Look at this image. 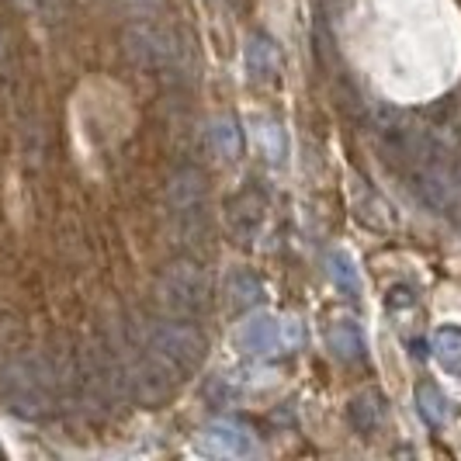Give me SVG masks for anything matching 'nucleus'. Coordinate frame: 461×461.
I'll return each mask as SVG.
<instances>
[{"label": "nucleus", "mask_w": 461, "mask_h": 461, "mask_svg": "<svg viewBox=\"0 0 461 461\" xmlns=\"http://www.w3.org/2000/svg\"><path fill=\"white\" fill-rule=\"evenodd\" d=\"M125 56L157 77H181L187 69L185 39L157 18H142L125 32Z\"/></svg>", "instance_id": "nucleus-1"}, {"label": "nucleus", "mask_w": 461, "mask_h": 461, "mask_svg": "<svg viewBox=\"0 0 461 461\" xmlns=\"http://www.w3.org/2000/svg\"><path fill=\"white\" fill-rule=\"evenodd\" d=\"M157 299L167 312L181 320H194L212 309V277L191 260L170 264L157 281Z\"/></svg>", "instance_id": "nucleus-2"}, {"label": "nucleus", "mask_w": 461, "mask_h": 461, "mask_svg": "<svg viewBox=\"0 0 461 461\" xmlns=\"http://www.w3.org/2000/svg\"><path fill=\"white\" fill-rule=\"evenodd\" d=\"M208 194L205 181L198 170H181L170 185H167V212L174 222V236L181 243H198L208 226Z\"/></svg>", "instance_id": "nucleus-3"}, {"label": "nucleus", "mask_w": 461, "mask_h": 461, "mask_svg": "<svg viewBox=\"0 0 461 461\" xmlns=\"http://www.w3.org/2000/svg\"><path fill=\"white\" fill-rule=\"evenodd\" d=\"M49 389H52L49 371L35 357H22L0 371V395L28 416L42 413V406L49 402Z\"/></svg>", "instance_id": "nucleus-4"}, {"label": "nucleus", "mask_w": 461, "mask_h": 461, "mask_svg": "<svg viewBox=\"0 0 461 461\" xmlns=\"http://www.w3.org/2000/svg\"><path fill=\"white\" fill-rule=\"evenodd\" d=\"M149 350L160 354L177 371H191L205 357V337L191 323H153L149 326Z\"/></svg>", "instance_id": "nucleus-5"}, {"label": "nucleus", "mask_w": 461, "mask_h": 461, "mask_svg": "<svg viewBox=\"0 0 461 461\" xmlns=\"http://www.w3.org/2000/svg\"><path fill=\"white\" fill-rule=\"evenodd\" d=\"M295 340H299V326L288 330L275 312H254L236 330V347L243 354H277L281 347L295 344Z\"/></svg>", "instance_id": "nucleus-6"}, {"label": "nucleus", "mask_w": 461, "mask_h": 461, "mask_svg": "<svg viewBox=\"0 0 461 461\" xmlns=\"http://www.w3.org/2000/svg\"><path fill=\"white\" fill-rule=\"evenodd\" d=\"M202 447L212 451L215 458H250L257 451L254 438H250L243 427L230 423V420L208 423L205 430H202Z\"/></svg>", "instance_id": "nucleus-7"}, {"label": "nucleus", "mask_w": 461, "mask_h": 461, "mask_svg": "<svg viewBox=\"0 0 461 461\" xmlns=\"http://www.w3.org/2000/svg\"><path fill=\"white\" fill-rule=\"evenodd\" d=\"M243 63H247V73L254 80L267 84V80H275L277 69H281V56H277V46L267 35H250V42L243 49Z\"/></svg>", "instance_id": "nucleus-8"}, {"label": "nucleus", "mask_w": 461, "mask_h": 461, "mask_svg": "<svg viewBox=\"0 0 461 461\" xmlns=\"http://www.w3.org/2000/svg\"><path fill=\"white\" fill-rule=\"evenodd\" d=\"M208 149L219 157V160H236L240 149H243V136H240V125L232 118H212L208 122Z\"/></svg>", "instance_id": "nucleus-9"}, {"label": "nucleus", "mask_w": 461, "mask_h": 461, "mask_svg": "<svg viewBox=\"0 0 461 461\" xmlns=\"http://www.w3.org/2000/svg\"><path fill=\"white\" fill-rule=\"evenodd\" d=\"M434 357H438V365L444 371H451L455 378H461V330H451V326H444L434 333Z\"/></svg>", "instance_id": "nucleus-10"}, {"label": "nucleus", "mask_w": 461, "mask_h": 461, "mask_svg": "<svg viewBox=\"0 0 461 461\" xmlns=\"http://www.w3.org/2000/svg\"><path fill=\"white\" fill-rule=\"evenodd\" d=\"M382 416H385V402H382V395L365 393L350 402V423H354L361 434H371V430L382 423Z\"/></svg>", "instance_id": "nucleus-11"}, {"label": "nucleus", "mask_w": 461, "mask_h": 461, "mask_svg": "<svg viewBox=\"0 0 461 461\" xmlns=\"http://www.w3.org/2000/svg\"><path fill=\"white\" fill-rule=\"evenodd\" d=\"M326 271L333 277V285L337 288H344V292H361V275H357V264H354V257L347 254V250H333V254L326 257Z\"/></svg>", "instance_id": "nucleus-12"}, {"label": "nucleus", "mask_w": 461, "mask_h": 461, "mask_svg": "<svg viewBox=\"0 0 461 461\" xmlns=\"http://www.w3.org/2000/svg\"><path fill=\"white\" fill-rule=\"evenodd\" d=\"M416 406H420V413H423V420L427 423H434V427H440L444 420H447V395L440 393L434 382H423L420 389H416Z\"/></svg>", "instance_id": "nucleus-13"}, {"label": "nucleus", "mask_w": 461, "mask_h": 461, "mask_svg": "<svg viewBox=\"0 0 461 461\" xmlns=\"http://www.w3.org/2000/svg\"><path fill=\"white\" fill-rule=\"evenodd\" d=\"M330 347H333V350H337L344 361H350V357H361V350H365L357 326H350V323H337L333 330H330Z\"/></svg>", "instance_id": "nucleus-14"}, {"label": "nucleus", "mask_w": 461, "mask_h": 461, "mask_svg": "<svg viewBox=\"0 0 461 461\" xmlns=\"http://www.w3.org/2000/svg\"><path fill=\"white\" fill-rule=\"evenodd\" d=\"M260 295H264V285H260L257 275H250V271H236V275H232V302H236L240 309L257 305Z\"/></svg>", "instance_id": "nucleus-15"}, {"label": "nucleus", "mask_w": 461, "mask_h": 461, "mask_svg": "<svg viewBox=\"0 0 461 461\" xmlns=\"http://www.w3.org/2000/svg\"><path fill=\"white\" fill-rule=\"evenodd\" d=\"M257 136H260V146H264V153H267L271 160H281V153H285V139H281V129H277L275 122H260Z\"/></svg>", "instance_id": "nucleus-16"}, {"label": "nucleus", "mask_w": 461, "mask_h": 461, "mask_svg": "<svg viewBox=\"0 0 461 461\" xmlns=\"http://www.w3.org/2000/svg\"><path fill=\"white\" fill-rule=\"evenodd\" d=\"M118 11H125L129 18H157L160 14V0H115Z\"/></svg>", "instance_id": "nucleus-17"}, {"label": "nucleus", "mask_w": 461, "mask_h": 461, "mask_svg": "<svg viewBox=\"0 0 461 461\" xmlns=\"http://www.w3.org/2000/svg\"><path fill=\"white\" fill-rule=\"evenodd\" d=\"M11 69H14V49H11L7 32L0 28V77H11Z\"/></svg>", "instance_id": "nucleus-18"}, {"label": "nucleus", "mask_w": 461, "mask_h": 461, "mask_svg": "<svg viewBox=\"0 0 461 461\" xmlns=\"http://www.w3.org/2000/svg\"><path fill=\"white\" fill-rule=\"evenodd\" d=\"M0 455H4V447H0Z\"/></svg>", "instance_id": "nucleus-19"}]
</instances>
